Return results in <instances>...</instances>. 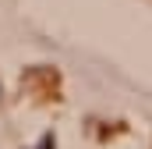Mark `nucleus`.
<instances>
[{"mask_svg": "<svg viewBox=\"0 0 152 149\" xmlns=\"http://www.w3.org/2000/svg\"><path fill=\"white\" fill-rule=\"evenodd\" d=\"M53 146H57V142H53V131H46L42 142H39V149H53Z\"/></svg>", "mask_w": 152, "mask_h": 149, "instance_id": "1", "label": "nucleus"}]
</instances>
